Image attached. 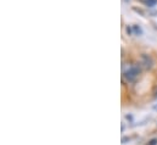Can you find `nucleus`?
I'll use <instances>...</instances> for the list:
<instances>
[{
    "mask_svg": "<svg viewBox=\"0 0 157 145\" xmlns=\"http://www.w3.org/2000/svg\"><path fill=\"white\" fill-rule=\"evenodd\" d=\"M140 66H143L145 70H151L152 66H154V60L151 56L146 55V54H143L141 57H140Z\"/></svg>",
    "mask_w": 157,
    "mask_h": 145,
    "instance_id": "2",
    "label": "nucleus"
},
{
    "mask_svg": "<svg viewBox=\"0 0 157 145\" xmlns=\"http://www.w3.org/2000/svg\"><path fill=\"white\" fill-rule=\"evenodd\" d=\"M154 110H156V111H157V105H155V106H154Z\"/></svg>",
    "mask_w": 157,
    "mask_h": 145,
    "instance_id": "5",
    "label": "nucleus"
},
{
    "mask_svg": "<svg viewBox=\"0 0 157 145\" xmlns=\"http://www.w3.org/2000/svg\"><path fill=\"white\" fill-rule=\"evenodd\" d=\"M132 29H133V33H134V34H136V36H140V34L143 33L141 28H140L139 26H136V25H135V26H133V27H132Z\"/></svg>",
    "mask_w": 157,
    "mask_h": 145,
    "instance_id": "3",
    "label": "nucleus"
},
{
    "mask_svg": "<svg viewBox=\"0 0 157 145\" xmlns=\"http://www.w3.org/2000/svg\"><path fill=\"white\" fill-rule=\"evenodd\" d=\"M147 145H157V139H151Z\"/></svg>",
    "mask_w": 157,
    "mask_h": 145,
    "instance_id": "4",
    "label": "nucleus"
},
{
    "mask_svg": "<svg viewBox=\"0 0 157 145\" xmlns=\"http://www.w3.org/2000/svg\"><path fill=\"white\" fill-rule=\"evenodd\" d=\"M140 72H141L140 66H138V65H130V66L124 71L123 76H124V78H125L127 82H135V80L139 78Z\"/></svg>",
    "mask_w": 157,
    "mask_h": 145,
    "instance_id": "1",
    "label": "nucleus"
}]
</instances>
